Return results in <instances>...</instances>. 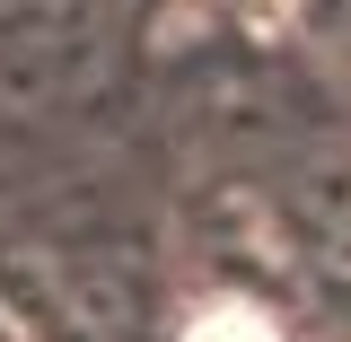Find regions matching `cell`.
<instances>
[{
    "mask_svg": "<svg viewBox=\"0 0 351 342\" xmlns=\"http://www.w3.org/2000/svg\"><path fill=\"white\" fill-rule=\"evenodd\" d=\"M184 342H272V334H263L255 316H237V307H219V316H202V325H193Z\"/></svg>",
    "mask_w": 351,
    "mask_h": 342,
    "instance_id": "1",
    "label": "cell"
}]
</instances>
